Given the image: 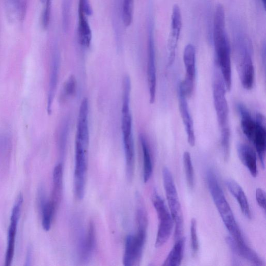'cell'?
Masks as SVG:
<instances>
[{
  "label": "cell",
  "instance_id": "obj_31",
  "mask_svg": "<svg viewBox=\"0 0 266 266\" xmlns=\"http://www.w3.org/2000/svg\"><path fill=\"white\" fill-rule=\"evenodd\" d=\"M72 0H63L62 5V26L65 32L68 31L71 22Z\"/></svg>",
  "mask_w": 266,
  "mask_h": 266
},
{
  "label": "cell",
  "instance_id": "obj_2",
  "mask_svg": "<svg viewBox=\"0 0 266 266\" xmlns=\"http://www.w3.org/2000/svg\"><path fill=\"white\" fill-rule=\"evenodd\" d=\"M226 91L222 76L216 72L213 83L214 104L221 133V145L225 161H227L229 157L230 139Z\"/></svg>",
  "mask_w": 266,
  "mask_h": 266
},
{
  "label": "cell",
  "instance_id": "obj_7",
  "mask_svg": "<svg viewBox=\"0 0 266 266\" xmlns=\"http://www.w3.org/2000/svg\"><path fill=\"white\" fill-rule=\"evenodd\" d=\"M88 147L76 142L74 192L79 201H82L85 194L88 168Z\"/></svg>",
  "mask_w": 266,
  "mask_h": 266
},
{
  "label": "cell",
  "instance_id": "obj_34",
  "mask_svg": "<svg viewBox=\"0 0 266 266\" xmlns=\"http://www.w3.org/2000/svg\"><path fill=\"white\" fill-rule=\"evenodd\" d=\"M256 198L259 206L265 211V193L261 188H257L256 190Z\"/></svg>",
  "mask_w": 266,
  "mask_h": 266
},
{
  "label": "cell",
  "instance_id": "obj_32",
  "mask_svg": "<svg viewBox=\"0 0 266 266\" xmlns=\"http://www.w3.org/2000/svg\"><path fill=\"white\" fill-rule=\"evenodd\" d=\"M41 16V26L44 30L48 29L51 20L52 0H45Z\"/></svg>",
  "mask_w": 266,
  "mask_h": 266
},
{
  "label": "cell",
  "instance_id": "obj_26",
  "mask_svg": "<svg viewBox=\"0 0 266 266\" xmlns=\"http://www.w3.org/2000/svg\"><path fill=\"white\" fill-rule=\"evenodd\" d=\"M42 214V224L44 230L48 231L50 230L52 221L56 212L52 203L48 201L40 209Z\"/></svg>",
  "mask_w": 266,
  "mask_h": 266
},
{
  "label": "cell",
  "instance_id": "obj_16",
  "mask_svg": "<svg viewBox=\"0 0 266 266\" xmlns=\"http://www.w3.org/2000/svg\"><path fill=\"white\" fill-rule=\"evenodd\" d=\"M256 119L258 121V127L252 143L255 147L262 167L264 169V159L266 151L265 120L264 117L260 114L256 115Z\"/></svg>",
  "mask_w": 266,
  "mask_h": 266
},
{
  "label": "cell",
  "instance_id": "obj_9",
  "mask_svg": "<svg viewBox=\"0 0 266 266\" xmlns=\"http://www.w3.org/2000/svg\"><path fill=\"white\" fill-rule=\"evenodd\" d=\"M147 78L149 86L150 103L153 104L156 99L157 72L156 53H155L153 27L151 23L148 26L147 49Z\"/></svg>",
  "mask_w": 266,
  "mask_h": 266
},
{
  "label": "cell",
  "instance_id": "obj_17",
  "mask_svg": "<svg viewBox=\"0 0 266 266\" xmlns=\"http://www.w3.org/2000/svg\"><path fill=\"white\" fill-rule=\"evenodd\" d=\"M226 242L233 253L250 261L256 265H263V262L259 256L248 246L246 242L238 243L231 237L226 238Z\"/></svg>",
  "mask_w": 266,
  "mask_h": 266
},
{
  "label": "cell",
  "instance_id": "obj_30",
  "mask_svg": "<svg viewBox=\"0 0 266 266\" xmlns=\"http://www.w3.org/2000/svg\"><path fill=\"white\" fill-rule=\"evenodd\" d=\"M12 147L10 135L8 132H3L0 135V154L4 158H8Z\"/></svg>",
  "mask_w": 266,
  "mask_h": 266
},
{
  "label": "cell",
  "instance_id": "obj_19",
  "mask_svg": "<svg viewBox=\"0 0 266 266\" xmlns=\"http://www.w3.org/2000/svg\"><path fill=\"white\" fill-rule=\"evenodd\" d=\"M239 158L242 164L248 168L253 177L257 176L256 153L249 145L239 143L237 146Z\"/></svg>",
  "mask_w": 266,
  "mask_h": 266
},
{
  "label": "cell",
  "instance_id": "obj_24",
  "mask_svg": "<svg viewBox=\"0 0 266 266\" xmlns=\"http://www.w3.org/2000/svg\"><path fill=\"white\" fill-rule=\"evenodd\" d=\"M185 242V237L180 238L177 240L162 265L179 266L181 265L183 258Z\"/></svg>",
  "mask_w": 266,
  "mask_h": 266
},
{
  "label": "cell",
  "instance_id": "obj_18",
  "mask_svg": "<svg viewBox=\"0 0 266 266\" xmlns=\"http://www.w3.org/2000/svg\"><path fill=\"white\" fill-rule=\"evenodd\" d=\"M8 20L12 23L23 21L27 10V0H4Z\"/></svg>",
  "mask_w": 266,
  "mask_h": 266
},
{
  "label": "cell",
  "instance_id": "obj_11",
  "mask_svg": "<svg viewBox=\"0 0 266 266\" xmlns=\"http://www.w3.org/2000/svg\"><path fill=\"white\" fill-rule=\"evenodd\" d=\"M185 68V78L181 83L183 90L187 97L193 92L195 79V50L191 44L186 46L183 55Z\"/></svg>",
  "mask_w": 266,
  "mask_h": 266
},
{
  "label": "cell",
  "instance_id": "obj_4",
  "mask_svg": "<svg viewBox=\"0 0 266 266\" xmlns=\"http://www.w3.org/2000/svg\"><path fill=\"white\" fill-rule=\"evenodd\" d=\"M163 180L167 201L174 222L175 223L174 238L179 239L183 234L184 219L178 193L176 188L172 174L168 168L162 171Z\"/></svg>",
  "mask_w": 266,
  "mask_h": 266
},
{
  "label": "cell",
  "instance_id": "obj_21",
  "mask_svg": "<svg viewBox=\"0 0 266 266\" xmlns=\"http://www.w3.org/2000/svg\"><path fill=\"white\" fill-rule=\"evenodd\" d=\"M63 193V166L59 163L53 173V189L50 201L57 211L61 203Z\"/></svg>",
  "mask_w": 266,
  "mask_h": 266
},
{
  "label": "cell",
  "instance_id": "obj_20",
  "mask_svg": "<svg viewBox=\"0 0 266 266\" xmlns=\"http://www.w3.org/2000/svg\"><path fill=\"white\" fill-rule=\"evenodd\" d=\"M226 186L238 201L242 213L251 219L252 213L247 196L242 187L234 180L228 179L225 182Z\"/></svg>",
  "mask_w": 266,
  "mask_h": 266
},
{
  "label": "cell",
  "instance_id": "obj_6",
  "mask_svg": "<svg viewBox=\"0 0 266 266\" xmlns=\"http://www.w3.org/2000/svg\"><path fill=\"white\" fill-rule=\"evenodd\" d=\"M136 235L125 239L123 262L125 266L139 265L142 259L147 237V226H138Z\"/></svg>",
  "mask_w": 266,
  "mask_h": 266
},
{
  "label": "cell",
  "instance_id": "obj_15",
  "mask_svg": "<svg viewBox=\"0 0 266 266\" xmlns=\"http://www.w3.org/2000/svg\"><path fill=\"white\" fill-rule=\"evenodd\" d=\"M60 65V55L57 47L53 50L50 68L49 87L48 96V112L49 115L52 112V107L55 97L59 76Z\"/></svg>",
  "mask_w": 266,
  "mask_h": 266
},
{
  "label": "cell",
  "instance_id": "obj_35",
  "mask_svg": "<svg viewBox=\"0 0 266 266\" xmlns=\"http://www.w3.org/2000/svg\"><path fill=\"white\" fill-rule=\"evenodd\" d=\"M37 196L38 205L39 208L40 209L48 201L45 189H44V187L43 186L39 187Z\"/></svg>",
  "mask_w": 266,
  "mask_h": 266
},
{
  "label": "cell",
  "instance_id": "obj_12",
  "mask_svg": "<svg viewBox=\"0 0 266 266\" xmlns=\"http://www.w3.org/2000/svg\"><path fill=\"white\" fill-rule=\"evenodd\" d=\"M88 101L85 98L80 105L77 127L76 142L89 146L90 132L88 127Z\"/></svg>",
  "mask_w": 266,
  "mask_h": 266
},
{
  "label": "cell",
  "instance_id": "obj_22",
  "mask_svg": "<svg viewBox=\"0 0 266 266\" xmlns=\"http://www.w3.org/2000/svg\"><path fill=\"white\" fill-rule=\"evenodd\" d=\"M85 14L82 9L78 8V41L81 46L88 48L90 46L92 34L91 29Z\"/></svg>",
  "mask_w": 266,
  "mask_h": 266
},
{
  "label": "cell",
  "instance_id": "obj_13",
  "mask_svg": "<svg viewBox=\"0 0 266 266\" xmlns=\"http://www.w3.org/2000/svg\"><path fill=\"white\" fill-rule=\"evenodd\" d=\"M179 108L181 116L185 125L188 143L190 146L195 145V138L193 123L191 117L186 97L181 83L178 88Z\"/></svg>",
  "mask_w": 266,
  "mask_h": 266
},
{
  "label": "cell",
  "instance_id": "obj_8",
  "mask_svg": "<svg viewBox=\"0 0 266 266\" xmlns=\"http://www.w3.org/2000/svg\"><path fill=\"white\" fill-rule=\"evenodd\" d=\"M237 70L244 88L252 89L254 82V68L252 56L247 48H243L237 57Z\"/></svg>",
  "mask_w": 266,
  "mask_h": 266
},
{
  "label": "cell",
  "instance_id": "obj_1",
  "mask_svg": "<svg viewBox=\"0 0 266 266\" xmlns=\"http://www.w3.org/2000/svg\"><path fill=\"white\" fill-rule=\"evenodd\" d=\"M213 41L217 63L220 70L226 90L232 85L231 51L225 28V13L222 5L216 7L213 24Z\"/></svg>",
  "mask_w": 266,
  "mask_h": 266
},
{
  "label": "cell",
  "instance_id": "obj_37",
  "mask_svg": "<svg viewBox=\"0 0 266 266\" xmlns=\"http://www.w3.org/2000/svg\"><path fill=\"white\" fill-rule=\"evenodd\" d=\"M260 1L261 2V3L263 5L264 8H265V0H260Z\"/></svg>",
  "mask_w": 266,
  "mask_h": 266
},
{
  "label": "cell",
  "instance_id": "obj_27",
  "mask_svg": "<svg viewBox=\"0 0 266 266\" xmlns=\"http://www.w3.org/2000/svg\"><path fill=\"white\" fill-rule=\"evenodd\" d=\"M134 0H123L122 19L125 26H129L132 23L134 14Z\"/></svg>",
  "mask_w": 266,
  "mask_h": 266
},
{
  "label": "cell",
  "instance_id": "obj_23",
  "mask_svg": "<svg viewBox=\"0 0 266 266\" xmlns=\"http://www.w3.org/2000/svg\"><path fill=\"white\" fill-rule=\"evenodd\" d=\"M20 216L11 215V223L8 231V247L6 256V266L12 264L15 253V241L17 227Z\"/></svg>",
  "mask_w": 266,
  "mask_h": 266
},
{
  "label": "cell",
  "instance_id": "obj_3",
  "mask_svg": "<svg viewBox=\"0 0 266 266\" xmlns=\"http://www.w3.org/2000/svg\"><path fill=\"white\" fill-rule=\"evenodd\" d=\"M209 190L213 202L231 237L237 243L245 242L224 191L219 185L216 174L209 169L206 174Z\"/></svg>",
  "mask_w": 266,
  "mask_h": 266
},
{
  "label": "cell",
  "instance_id": "obj_25",
  "mask_svg": "<svg viewBox=\"0 0 266 266\" xmlns=\"http://www.w3.org/2000/svg\"><path fill=\"white\" fill-rule=\"evenodd\" d=\"M140 141L143 155L144 181L146 183L150 180L152 174V161L148 144L143 135L140 136Z\"/></svg>",
  "mask_w": 266,
  "mask_h": 266
},
{
  "label": "cell",
  "instance_id": "obj_36",
  "mask_svg": "<svg viewBox=\"0 0 266 266\" xmlns=\"http://www.w3.org/2000/svg\"><path fill=\"white\" fill-rule=\"evenodd\" d=\"M32 249L31 247H29L26 255V265H31V262L32 260Z\"/></svg>",
  "mask_w": 266,
  "mask_h": 266
},
{
  "label": "cell",
  "instance_id": "obj_5",
  "mask_svg": "<svg viewBox=\"0 0 266 266\" xmlns=\"http://www.w3.org/2000/svg\"><path fill=\"white\" fill-rule=\"evenodd\" d=\"M152 202L159 219V226L155 247L163 246L169 239L174 226V220L163 199L154 191L152 195Z\"/></svg>",
  "mask_w": 266,
  "mask_h": 266
},
{
  "label": "cell",
  "instance_id": "obj_10",
  "mask_svg": "<svg viewBox=\"0 0 266 266\" xmlns=\"http://www.w3.org/2000/svg\"><path fill=\"white\" fill-rule=\"evenodd\" d=\"M182 28V17L180 7L175 5L172 9L171 31L169 38L168 48L169 50V66L171 65L175 59L177 45Z\"/></svg>",
  "mask_w": 266,
  "mask_h": 266
},
{
  "label": "cell",
  "instance_id": "obj_28",
  "mask_svg": "<svg viewBox=\"0 0 266 266\" xmlns=\"http://www.w3.org/2000/svg\"><path fill=\"white\" fill-rule=\"evenodd\" d=\"M183 160L187 182L189 187L192 190L194 187V173L189 152L186 151L184 153Z\"/></svg>",
  "mask_w": 266,
  "mask_h": 266
},
{
  "label": "cell",
  "instance_id": "obj_29",
  "mask_svg": "<svg viewBox=\"0 0 266 266\" xmlns=\"http://www.w3.org/2000/svg\"><path fill=\"white\" fill-rule=\"evenodd\" d=\"M77 90V80L74 75H72L66 80L63 86L61 95L62 101H65L73 96Z\"/></svg>",
  "mask_w": 266,
  "mask_h": 266
},
{
  "label": "cell",
  "instance_id": "obj_33",
  "mask_svg": "<svg viewBox=\"0 0 266 266\" xmlns=\"http://www.w3.org/2000/svg\"><path fill=\"white\" fill-rule=\"evenodd\" d=\"M196 227V220L193 218L191 220L190 225L191 247L192 254L193 257L196 256L199 249Z\"/></svg>",
  "mask_w": 266,
  "mask_h": 266
},
{
  "label": "cell",
  "instance_id": "obj_14",
  "mask_svg": "<svg viewBox=\"0 0 266 266\" xmlns=\"http://www.w3.org/2000/svg\"><path fill=\"white\" fill-rule=\"evenodd\" d=\"M96 244V228L93 221L88 223L86 231L80 241L79 255L81 260L87 261L92 256Z\"/></svg>",
  "mask_w": 266,
  "mask_h": 266
}]
</instances>
